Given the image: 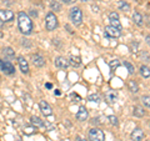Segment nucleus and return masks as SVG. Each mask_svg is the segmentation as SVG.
Here are the masks:
<instances>
[{
	"label": "nucleus",
	"instance_id": "obj_9",
	"mask_svg": "<svg viewBox=\"0 0 150 141\" xmlns=\"http://www.w3.org/2000/svg\"><path fill=\"white\" fill-rule=\"evenodd\" d=\"M54 64H55V66L59 69H67L69 66V60L63 58V56H58V58L54 60Z\"/></svg>",
	"mask_w": 150,
	"mask_h": 141
},
{
	"label": "nucleus",
	"instance_id": "obj_25",
	"mask_svg": "<svg viewBox=\"0 0 150 141\" xmlns=\"http://www.w3.org/2000/svg\"><path fill=\"white\" fill-rule=\"evenodd\" d=\"M35 133V126H25L24 128V134L25 135H33Z\"/></svg>",
	"mask_w": 150,
	"mask_h": 141
},
{
	"label": "nucleus",
	"instance_id": "obj_13",
	"mask_svg": "<svg viewBox=\"0 0 150 141\" xmlns=\"http://www.w3.org/2000/svg\"><path fill=\"white\" fill-rule=\"evenodd\" d=\"M144 131L142 129H135L133 133H131V140L134 141H142L144 139Z\"/></svg>",
	"mask_w": 150,
	"mask_h": 141
},
{
	"label": "nucleus",
	"instance_id": "obj_21",
	"mask_svg": "<svg viewBox=\"0 0 150 141\" xmlns=\"http://www.w3.org/2000/svg\"><path fill=\"white\" fill-rule=\"evenodd\" d=\"M128 87H129V90L131 92H138L139 91V86H138V84L135 80H130V81H128Z\"/></svg>",
	"mask_w": 150,
	"mask_h": 141
},
{
	"label": "nucleus",
	"instance_id": "obj_40",
	"mask_svg": "<svg viewBox=\"0 0 150 141\" xmlns=\"http://www.w3.org/2000/svg\"><path fill=\"white\" fill-rule=\"evenodd\" d=\"M46 87H48V89H51V87H53V85H51V84L50 82H46V85H45Z\"/></svg>",
	"mask_w": 150,
	"mask_h": 141
},
{
	"label": "nucleus",
	"instance_id": "obj_29",
	"mask_svg": "<svg viewBox=\"0 0 150 141\" xmlns=\"http://www.w3.org/2000/svg\"><path fill=\"white\" fill-rule=\"evenodd\" d=\"M110 23H111V25H112V26H115V27H116V29H119V30L123 29V26H121L120 21H119V19H115V20H110Z\"/></svg>",
	"mask_w": 150,
	"mask_h": 141
},
{
	"label": "nucleus",
	"instance_id": "obj_27",
	"mask_svg": "<svg viewBox=\"0 0 150 141\" xmlns=\"http://www.w3.org/2000/svg\"><path fill=\"white\" fill-rule=\"evenodd\" d=\"M142 101H143V104L145 107H150V96L149 95H144L142 97Z\"/></svg>",
	"mask_w": 150,
	"mask_h": 141
},
{
	"label": "nucleus",
	"instance_id": "obj_31",
	"mask_svg": "<svg viewBox=\"0 0 150 141\" xmlns=\"http://www.w3.org/2000/svg\"><path fill=\"white\" fill-rule=\"evenodd\" d=\"M109 19H110V20H115V19H119V14L115 13V11H111V13L109 14Z\"/></svg>",
	"mask_w": 150,
	"mask_h": 141
},
{
	"label": "nucleus",
	"instance_id": "obj_22",
	"mask_svg": "<svg viewBox=\"0 0 150 141\" xmlns=\"http://www.w3.org/2000/svg\"><path fill=\"white\" fill-rule=\"evenodd\" d=\"M140 75L145 79H148L150 76V69L146 66V65H143V66L140 68Z\"/></svg>",
	"mask_w": 150,
	"mask_h": 141
},
{
	"label": "nucleus",
	"instance_id": "obj_33",
	"mask_svg": "<svg viewBox=\"0 0 150 141\" xmlns=\"http://www.w3.org/2000/svg\"><path fill=\"white\" fill-rule=\"evenodd\" d=\"M137 48H138V43H131L130 44V49H131V51H137Z\"/></svg>",
	"mask_w": 150,
	"mask_h": 141
},
{
	"label": "nucleus",
	"instance_id": "obj_36",
	"mask_svg": "<svg viewBox=\"0 0 150 141\" xmlns=\"http://www.w3.org/2000/svg\"><path fill=\"white\" fill-rule=\"evenodd\" d=\"M63 1L65 4H73V3H75V0H63Z\"/></svg>",
	"mask_w": 150,
	"mask_h": 141
},
{
	"label": "nucleus",
	"instance_id": "obj_12",
	"mask_svg": "<svg viewBox=\"0 0 150 141\" xmlns=\"http://www.w3.org/2000/svg\"><path fill=\"white\" fill-rule=\"evenodd\" d=\"M18 63H19V66H20V70L24 74L29 73V64H28V61L23 58V56H19L18 58Z\"/></svg>",
	"mask_w": 150,
	"mask_h": 141
},
{
	"label": "nucleus",
	"instance_id": "obj_4",
	"mask_svg": "<svg viewBox=\"0 0 150 141\" xmlns=\"http://www.w3.org/2000/svg\"><path fill=\"white\" fill-rule=\"evenodd\" d=\"M89 140L90 141H104L105 135L103 133V130H100L99 128H93L89 131Z\"/></svg>",
	"mask_w": 150,
	"mask_h": 141
},
{
	"label": "nucleus",
	"instance_id": "obj_3",
	"mask_svg": "<svg viewBox=\"0 0 150 141\" xmlns=\"http://www.w3.org/2000/svg\"><path fill=\"white\" fill-rule=\"evenodd\" d=\"M45 26L46 30L53 31L58 27V18L55 16L54 13H48L46 14V19H45Z\"/></svg>",
	"mask_w": 150,
	"mask_h": 141
},
{
	"label": "nucleus",
	"instance_id": "obj_14",
	"mask_svg": "<svg viewBox=\"0 0 150 141\" xmlns=\"http://www.w3.org/2000/svg\"><path fill=\"white\" fill-rule=\"evenodd\" d=\"M30 123L33 124V126H35V128H44L45 126V123L38 116H31L30 117Z\"/></svg>",
	"mask_w": 150,
	"mask_h": 141
},
{
	"label": "nucleus",
	"instance_id": "obj_42",
	"mask_svg": "<svg viewBox=\"0 0 150 141\" xmlns=\"http://www.w3.org/2000/svg\"><path fill=\"white\" fill-rule=\"evenodd\" d=\"M55 95H60V91L59 90H55Z\"/></svg>",
	"mask_w": 150,
	"mask_h": 141
},
{
	"label": "nucleus",
	"instance_id": "obj_23",
	"mask_svg": "<svg viewBox=\"0 0 150 141\" xmlns=\"http://www.w3.org/2000/svg\"><path fill=\"white\" fill-rule=\"evenodd\" d=\"M134 115L137 117H143L145 115V110L142 106H135L134 107Z\"/></svg>",
	"mask_w": 150,
	"mask_h": 141
},
{
	"label": "nucleus",
	"instance_id": "obj_43",
	"mask_svg": "<svg viewBox=\"0 0 150 141\" xmlns=\"http://www.w3.org/2000/svg\"><path fill=\"white\" fill-rule=\"evenodd\" d=\"M80 1H84V3H85V1H88V0H80Z\"/></svg>",
	"mask_w": 150,
	"mask_h": 141
},
{
	"label": "nucleus",
	"instance_id": "obj_18",
	"mask_svg": "<svg viewBox=\"0 0 150 141\" xmlns=\"http://www.w3.org/2000/svg\"><path fill=\"white\" fill-rule=\"evenodd\" d=\"M3 54H4V56H5V58H8L9 60L15 58V53H14V50H13L11 48H4Z\"/></svg>",
	"mask_w": 150,
	"mask_h": 141
},
{
	"label": "nucleus",
	"instance_id": "obj_19",
	"mask_svg": "<svg viewBox=\"0 0 150 141\" xmlns=\"http://www.w3.org/2000/svg\"><path fill=\"white\" fill-rule=\"evenodd\" d=\"M118 8H119V10L129 11V10H130V4L126 3L125 0H120V1L118 3Z\"/></svg>",
	"mask_w": 150,
	"mask_h": 141
},
{
	"label": "nucleus",
	"instance_id": "obj_38",
	"mask_svg": "<svg viewBox=\"0 0 150 141\" xmlns=\"http://www.w3.org/2000/svg\"><path fill=\"white\" fill-rule=\"evenodd\" d=\"M91 8H93V9H94V11H96V13H98V11H99V8H98V6H96V5H93V6H91Z\"/></svg>",
	"mask_w": 150,
	"mask_h": 141
},
{
	"label": "nucleus",
	"instance_id": "obj_20",
	"mask_svg": "<svg viewBox=\"0 0 150 141\" xmlns=\"http://www.w3.org/2000/svg\"><path fill=\"white\" fill-rule=\"evenodd\" d=\"M50 8H51V10H54V11H62V4H60L58 0H51L50 1Z\"/></svg>",
	"mask_w": 150,
	"mask_h": 141
},
{
	"label": "nucleus",
	"instance_id": "obj_5",
	"mask_svg": "<svg viewBox=\"0 0 150 141\" xmlns=\"http://www.w3.org/2000/svg\"><path fill=\"white\" fill-rule=\"evenodd\" d=\"M105 37L108 39H115V37H119L121 35V30L116 29L115 26L109 25V26H105V32H104Z\"/></svg>",
	"mask_w": 150,
	"mask_h": 141
},
{
	"label": "nucleus",
	"instance_id": "obj_39",
	"mask_svg": "<svg viewBox=\"0 0 150 141\" xmlns=\"http://www.w3.org/2000/svg\"><path fill=\"white\" fill-rule=\"evenodd\" d=\"M76 141H86L85 139H83V137H80V136H78L76 137Z\"/></svg>",
	"mask_w": 150,
	"mask_h": 141
},
{
	"label": "nucleus",
	"instance_id": "obj_1",
	"mask_svg": "<svg viewBox=\"0 0 150 141\" xmlns=\"http://www.w3.org/2000/svg\"><path fill=\"white\" fill-rule=\"evenodd\" d=\"M18 26L21 34L24 35H30L33 31V21L30 16L26 13L20 11L18 14Z\"/></svg>",
	"mask_w": 150,
	"mask_h": 141
},
{
	"label": "nucleus",
	"instance_id": "obj_6",
	"mask_svg": "<svg viewBox=\"0 0 150 141\" xmlns=\"http://www.w3.org/2000/svg\"><path fill=\"white\" fill-rule=\"evenodd\" d=\"M14 19V13L8 9H0V20L1 21H11Z\"/></svg>",
	"mask_w": 150,
	"mask_h": 141
},
{
	"label": "nucleus",
	"instance_id": "obj_16",
	"mask_svg": "<svg viewBox=\"0 0 150 141\" xmlns=\"http://www.w3.org/2000/svg\"><path fill=\"white\" fill-rule=\"evenodd\" d=\"M143 20H144V19H143V16H142V14H140V13H134V14H133V21H134L137 25L142 26V25L144 24Z\"/></svg>",
	"mask_w": 150,
	"mask_h": 141
},
{
	"label": "nucleus",
	"instance_id": "obj_37",
	"mask_svg": "<svg viewBox=\"0 0 150 141\" xmlns=\"http://www.w3.org/2000/svg\"><path fill=\"white\" fill-rule=\"evenodd\" d=\"M145 40H146V43L150 45V35H146V36H145Z\"/></svg>",
	"mask_w": 150,
	"mask_h": 141
},
{
	"label": "nucleus",
	"instance_id": "obj_17",
	"mask_svg": "<svg viewBox=\"0 0 150 141\" xmlns=\"http://www.w3.org/2000/svg\"><path fill=\"white\" fill-rule=\"evenodd\" d=\"M69 64L70 65H73L74 68H78V66H80V64H81V60L79 56H70V59H69Z\"/></svg>",
	"mask_w": 150,
	"mask_h": 141
},
{
	"label": "nucleus",
	"instance_id": "obj_7",
	"mask_svg": "<svg viewBox=\"0 0 150 141\" xmlns=\"http://www.w3.org/2000/svg\"><path fill=\"white\" fill-rule=\"evenodd\" d=\"M31 61L38 68H43L45 65V59L40 54H33L31 55Z\"/></svg>",
	"mask_w": 150,
	"mask_h": 141
},
{
	"label": "nucleus",
	"instance_id": "obj_15",
	"mask_svg": "<svg viewBox=\"0 0 150 141\" xmlns=\"http://www.w3.org/2000/svg\"><path fill=\"white\" fill-rule=\"evenodd\" d=\"M105 99L112 104V102H115L116 100H118V94H116L114 90H109V91L105 92Z\"/></svg>",
	"mask_w": 150,
	"mask_h": 141
},
{
	"label": "nucleus",
	"instance_id": "obj_30",
	"mask_svg": "<svg viewBox=\"0 0 150 141\" xmlns=\"http://www.w3.org/2000/svg\"><path fill=\"white\" fill-rule=\"evenodd\" d=\"M124 65H125V68L128 69V71H129L130 74H134V66H133V64L129 63V61H125Z\"/></svg>",
	"mask_w": 150,
	"mask_h": 141
},
{
	"label": "nucleus",
	"instance_id": "obj_10",
	"mask_svg": "<svg viewBox=\"0 0 150 141\" xmlns=\"http://www.w3.org/2000/svg\"><path fill=\"white\" fill-rule=\"evenodd\" d=\"M0 70H1L3 73L8 74V75H13L14 73H15V68L13 66L10 61H4L3 66H1V69H0Z\"/></svg>",
	"mask_w": 150,
	"mask_h": 141
},
{
	"label": "nucleus",
	"instance_id": "obj_41",
	"mask_svg": "<svg viewBox=\"0 0 150 141\" xmlns=\"http://www.w3.org/2000/svg\"><path fill=\"white\" fill-rule=\"evenodd\" d=\"M3 63H4V60L0 59V69H1V66H3Z\"/></svg>",
	"mask_w": 150,
	"mask_h": 141
},
{
	"label": "nucleus",
	"instance_id": "obj_24",
	"mask_svg": "<svg viewBox=\"0 0 150 141\" xmlns=\"http://www.w3.org/2000/svg\"><path fill=\"white\" fill-rule=\"evenodd\" d=\"M120 60H118V59H114V60H111V61L109 63V66H110V69H111V71L112 70H115V69H118L119 66H120Z\"/></svg>",
	"mask_w": 150,
	"mask_h": 141
},
{
	"label": "nucleus",
	"instance_id": "obj_32",
	"mask_svg": "<svg viewBox=\"0 0 150 141\" xmlns=\"http://www.w3.org/2000/svg\"><path fill=\"white\" fill-rule=\"evenodd\" d=\"M21 44H23V46H26V48H30V46H31V43L28 39H23Z\"/></svg>",
	"mask_w": 150,
	"mask_h": 141
},
{
	"label": "nucleus",
	"instance_id": "obj_26",
	"mask_svg": "<svg viewBox=\"0 0 150 141\" xmlns=\"http://www.w3.org/2000/svg\"><path fill=\"white\" fill-rule=\"evenodd\" d=\"M88 100L91 101V102H99L100 101V97H99L98 94H91V95L88 96Z\"/></svg>",
	"mask_w": 150,
	"mask_h": 141
},
{
	"label": "nucleus",
	"instance_id": "obj_8",
	"mask_svg": "<svg viewBox=\"0 0 150 141\" xmlns=\"http://www.w3.org/2000/svg\"><path fill=\"white\" fill-rule=\"evenodd\" d=\"M39 107H40L41 112H43V114H44L45 116H50L51 114H53V110H51L50 105H49L45 100H41V101L39 102Z\"/></svg>",
	"mask_w": 150,
	"mask_h": 141
},
{
	"label": "nucleus",
	"instance_id": "obj_35",
	"mask_svg": "<svg viewBox=\"0 0 150 141\" xmlns=\"http://www.w3.org/2000/svg\"><path fill=\"white\" fill-rule=\"evenodd\" d=\"M65 29H67V30H68V31L70 32V34H73V32H74V31L71 30V27H70L69 25H65Z\"/></svg>",
	"mask_w": 150,
	"mask_h": 141
},
{
	"label": "nucleus",
	"instance_id": "obj_28",
	"mask_svg": "<svg viewBox=\"0 0 150 141\" xmlns=\"http://www.w3.org/2000/svg\"><path fill=\"white\" fill-rule=\"evenodd\" d=\"M108 120H109V121H110V124H111V125H114V126H116V125L119 124V121H118V117H116V116H114V115H110L109 117H108Z\"/></svg>",
	"mask_w": 150,
	"mask_h": 141
},
{
	"label": "nucleus",
	"instance_id": "obj_11",
	"mask_svg": "<svg viewBox=\"0 0 150 141\" xmlns=\"http://www.w3.org/2000/svg\"><path fill=\"white\" fill-rule=\"evenodd\" d=\"M88 117H89V112L85 109V106H80L78 114H76V119L79 121H85V120H88Z\"/></svg>",
	"mask_w": 150,
	"mask_h": 141
},
{
	"label": "nucleus",
	"instance_id": "obj_2",
	"mask_svg": "<svg viewBox=\"0 0 150 141\" xmlns=\"http://www.w3.org/2000/svg\"><path fill=\"white\" fill-rule=\"evenodd\" d=\"M69 18L74 25H80L83 23V11L79 6H73L69 11Z\"/></svg>",
	"mask_w": 150,
	"mask_h": 141
},
{
	"label": "nucleus",
	"instance_id": "obj_34",
	"mask_svg": "<svg viewBox=\"0 0 150 141\" xmlns=\"http://www.w3.org/2000/svg\"><path fill=\"white\" fill-rule=\"evenodd\" d=\"M30 14H31V16L38 18V11H36V10H34V9H31V10H30Z\"/></svg>",
	"mask_w": 150,
	"mask_h": 141
}]
</instances>
